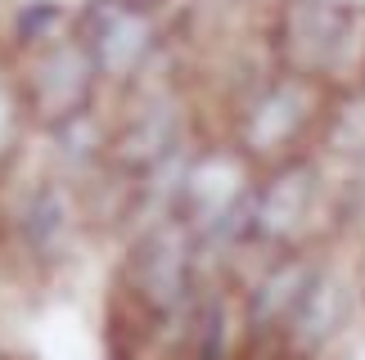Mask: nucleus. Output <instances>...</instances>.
Instances as JSON below:
<instances>
[{"mask_svg":"<svg viewBox=\"0 0 365 360\" xmlns=\"http://www.w3.org/2000/svg\"><path fill=\"white\" fill-rule=\"evenodd\" d=\"M86 230L91 221L77 185L54 171L46 154L32 158V144L0 171V243L19 270L41 280L59 275L73 266Z\"/></svg>","mask_w":365,"mask_h":360,"instance_id":"1","label":"nucleus"},{"mask_svg":"<svg viewBox=\"0 0 365 360\" xmlns=\"http://www.w3.org/2000/svg\"><path fill=\"white\" fill-rule=\"evenodd\" d=\"M343 234L347 221L339 207V189H334L325 162L316 154H298L257 171L248 207V261L275 253L334 248Z\"/></svg>","mask_w":365,"mask_h":360,"instance_id":"2","label":"nucleus"},{"mask_svg":"<svg viewBox=\"0 0 365 360\" xmlns=\"http://www.w3.org/2000/svg\"><path fill=\"white\" fill-rule=\"evenodd\" d=\"M185 0H81L73 32L91 50L104 95H126L176 50L172 27Z\"/></svg>","mask_w":365,"mask_h":360,"instance_id":"3","label":"nucleus"},{"mask_svg":"<svg viewBox=\"0 0 365 360\" xmlns=\"http://www.w3.org/2000/svg\"><path fill=\"white\" fill-rule=\"evenodd\" d=\"M325 108H329V90L320 81L289 77L275 68L244 100H235L226 108L221 135L262 171V167H275L284 158L312 154L320 122H325Z\"/></svg>","mask_w":365,"mask_h":360,"instance_id":"4","label":"nucleus"},{"mask_svg":"<svg viewBox=\"0 0 365 360\" xmlns=\"http://www.w3.org/2000/svg\"><path fill=\"white\" fill-rule=\"evenodd\" d=\"M361 320H365V266L356 257H343L334 243L320 257L298 311L289 315L284 338H279V360H343Z\"/></svg>","mask_w":365,"mask_h":360,"instance_id":"5","label":"nucleus"},{"mask_svg":"<svg viewBox=\"0 0 365 360\" xmlns=\"http://www.w3.org/2000/svg\"><path fill=\"white\" fill-rule=\"evenodd\" d=\"M14 77H19L32 131H50L59 122L104 104V81L95 73V59L81 46L77 32H68L59 41H50V46L14 59Z\"/></svg>","mask_w":365,"mask_h":360,"instance_id":"6","label":"nucleus"},{"mask_svg":"<svg viewBox=\"0 0 365 360\" xmlns=\"http://www.w3.org/2000/svg\"><path fill=\"white\" fill-rule=\"evenodd\" d=\"M347 18H352V0H271V9H266L271 63L289 77H307L325 86Z\"/></svg>","mask_w":365,"mask_h":360,"instance_id":"7","label":"nucleus"},{"mask_svg":"<svg viewBox=\"0 0 365 360\" xmlns=\"http://www.w3.org/2000/svg\"><path fill=\"white\" fill-rule=\"evenodd\" d=\"M180 360H244V311L235 280H207Z\"/></svg>","mask_w":365,"mask_h":360,"instance_id":"8","label":"nucleus"},{"mask_svg":"<svg viewBox=\"0 0 365 360\" xmlns=\"http://www.w3.org/2000/svg\"><path fill=\"white\" fill-rule=\"evenodd\" d=\"M73 14L77 5H63V0H19L9 5V18H5V59H23L50 41H59L73 32Z\"/></svg>","mask_w":365,"mask_h":360,"instance_id":"9","label":"nucleus"},{"mask_svg":"<svg viewBox=\"0 0 365 360\" xmlns=\"http://www.w3.org/2000/svg\"><path fill=\"white\" fill-rule=\"evenodd\" d=\"M32 135L36 131H32V117H27L19 77H14V63L5 59V63H0V171L23 154Z\"/></svg>","mask_w":365,"mask_h":360,"instance_id":"10","label":"nucleus"},{"mask_svg":"<svg viewBox=\"0 0 365 360\" xmlns=\"http://www.w3.org/2000/svg\"><path fill=\"white\" fill-rule=\"evenodd\" d=\"M361 266H365V257H361Z\"/></svg>","mask_w":365,"mask_h":360,"instance_id":"11","label":"nucleus"}]
</instances>
